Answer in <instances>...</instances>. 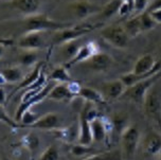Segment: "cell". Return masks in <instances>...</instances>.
<instances>
[{"label": "cell", "instance_id": "9c48e42d", "mask_svg": "<svg viewBox=\"0 0 161 160\" xmlns=\"http://www.w3.org/2000/svg\"><path fill=\"white\" fill-rule=\"evenodd\" d=\"M29 127L40 130H56L62 127V117L56 113H48L38 117V119Z\"/></svg>", "mask_w": 161, "mask_h": 160}, {"label": "cell", "instance_id": "7a4b0ae2", "mask_svg": "<svg viewBox=\"0 0 161 160\" xmlns=\"http://www.w3.org/2000/svg\"><path fill=\"white\" fill-rule=\"evenodd\" d=\"M160 79H161V70L159 72H157L156 74H154V75L136 83L133 86L127 87L125 92L123 93L122 99H125L129 102L135 103V104L142 105L146 93L148 92V90L151 89Z\"/></svg>", "mask_w": 161, "mask_h": 160}, {"label": "cell", "instance_id": "ab89813d", "mask_svg": "<svg viewBox=\"0 0 161 160\" xmlns=\"http://www.w3.org/2000/svg\"><path fill=\"white\" fill-rule=\"evenodd\" d=\"M16 160H25V159H22V158H17Z\"/></svg>", "mask_w": 161, "mask_h": 160}, {"label": "cell", "instance_id": "277c9868", "mask_svg": "<svg viewBox=\"0 0 161 160\" xmlns=\"http://www.w3.org/2000/svg\"><path fill=\"white\" fill-rule=\"evenodd\" d=\"M142 105L147 118L161 130V95L156 84L146 93Z\"/></svg>", "mask_w": 161, "mask_h": 160}, {"label": "cell", "instance_id": "9a60e30c", "mask_svg": "<svg viewBox=\"0 0 161 160\" xmlns=\"http://www.w3.org/2000/svg\"><path fill=\"white\" fill-rule=\"evenodd\" d=\"M90 130H91V136H92V141L96 143L105 141L107 137V127L106 124L101 117L92 119L90 121Z\"/></svg>", "mask_w": 161, "mask_h": 160}, {"label": "cell", "instance_id": "ffe728a7", "mask_svg": "<svg viewBox=\"0 0 161 160\" xmlns=\"http://www.w3.org/2000/svg\"><path fill=\"white\" fill-rule=\"evenodd\" d=\"M0 74L5 81V83H20L24 80L25 74L22 72V69L20 67L14 66V67L3 68L0 70Z\"/></svg>", "mask_w": 161, "mask_h": 160}, {"label": "cell", "instance_id": "1f68e13d", "mask_svg": "<svg viewBox=\"0 0 161 160\" xmlns=\"http://www.w3.org/2000/svg\"><path fill=\"white\" fill-rule=\"evenodd\" d=\"M21 142H22V144H24V146L29 151L36 150L39 143L37 137L34 136L33 134H28L27 136H25L24 138H22Z\"/></svg>", "mask_w": 161, "mask_h": 160}, {"label": "cell", "instance_id": "44dd1931", "mask_svg": "<svg viewBox=\"0 0 161 160\" xmlns=\"http://www.w3.org/2000/svg\"><path fill=\"white\" fill-rule=\"evenodd\" d=\"M50 80L56 83H62V84H70L72 83L70 74L68 72V68L66 66H58L50 74Z\"/></svg>", "mask_w": 161, "mask_h": 160}, {"label": "cell", "instance_id": "cb8c5ba5", "mask_svg": "<svg viewBox=\"0 0 161 160\" xmlns=\"http://www.w3.org/2000/svg\"><path fill=\"white\" fill-rule=\"evenodd\" d=\"M125 32L127 33L128 37H135L138 36L141 33V27H140V21H139V16L133 17V18L128 19L127 21L123 25Z\"/></svg>", "mask_w": 161, "mask_h": 160}, {"label": "cell", "instance_id": "e0dca14e", "mask_svg": "<svg viewBox=\"0 0 161 160\" xmlns=\"http://www.w3.org/2000/svg\"><path fill=\"white\" fill-rule=\"evenodd\" d=\"M42 63L36 64L35 67H34L33 69L27 74V75H25L24 80H22V81L19 83L18 86H17L15 89L13 90L12 95H14L17 90H20V89L27 90V89H29V88L32 87L33 85L37 82V80L39 79L40 74H42Z\"/></svg>", "mask_w": 161, "mask_h": 160}, {"label": "cell", "instance_id": "7c38bea8", "mask_svg": "<svg viewBox=\"0 0 161 160\" xmlns=\"http://www.w3.org/2000/svg\"><path fill=\"white\" fill-rule=\"evenodd\" d=\"M70 10L76 18L84 19L92 14L101 12L102 8L91 3L87 0H80V1H75L70 4Z\"/></svg>", "mask_w": 161, "mask_h": 160}, {"label": "cell", "instance_id": "8fae6325", "mask_svg": "<svg viewBox=\"0 0 161 160\" xmlns=\"http://www.w3.org/2000/svg\"><path fill=\"white\" fill-rule=\"evenodd\" d=\"M113 63L114 58L111 55L104 52H97L84 62V64L93 71H105L113 65Z\"/></svg>", "mask_w": 161, "mask_h": 160}, {"label": "cell", "instance_id": "6da1fadb", "mask_svg": "<svg viewBox=\"0 0 161 160\" xmlns=\"http://www.w3.org/2000/svg\"><path fill=\"white\" fill-rule=\"evenodd\" d=\"M25 25L27 32H56L70 27L64 22L49 18L46 14L38 13L31 16H25Z\"/></svg>", "mask_w": 161, "mask_h": 160}, {"label": "cell", "instance_id": "5b68a950", "mask_svg": "<svg viewBox=\"0 0 161 160\" xmlns=\"http://www.w3.org/2000/svg\"><path fill=\"white\" fill-rule=\"evenodd\" d=\"M101 25V24H85V25H75V27H68L66 29L59 30L54 32L53 36V42L54 44H65L67 41H76L80 39L83 35L90 33L91 31L97 29Z\"/></svg>", "mask_w": 161, "mask_h": 160}, {"label": "cell", "instance_id": "f35d334b", "mask_svg": "<svg viewBox=\"0 0 161 160\" xmlns=\"http://www.w3.org/2000/svg\"><path fill=\"white\" fill-rule=\"evenodd\" d=\"M3 54H4V45L3 42L0 41V58L3 56Z\"/></svg>", "mask_w": 161, "mask_h": 160}, {"label": "cell", "instance_id": "52a82bcc", "mask_svg": "<svg viewBox=\"0 0 161 160\" xmlns=\"http://www.w3.org/2000/svg\"><path fill=\"white\" fill-rule=\"evenodd\" d=\"M92 103L86 102L84 107L80 109L79 116V133H77V143L83 145L92 144V136L90 130V120L88 118V110L92 106Z\"/></svg>", "mask_w": 161, "mask_h": 160}, {"label": "cell", "instance_id": "7402d4cb", "mask_svg": "<svg viewBox=\"0 0 161 160\" xmlns=\"http://www.w3.org/2000/svg\"><path fill=\"white\" fill-rule=\"evenodd\" d=\"M80 160H122V154H121V150L114 148V150L99 152L93 155L84 157Z\"/></svg>", "mask_w": 161, "mask_h": 160}, {"label": "cell", "instance_id": "8d00e7d4", "mask_svg": "<svg viewBox=\"0 0 161 160\" xmlns=\"http://www.w3.org/2000/svg\"><path fill=\"white\" fill-rule=\"evenodd\" d=\"M7 99H8L7 93H5V91H4L3 88L0 86V105H1V106H3V105L5 104V102H7Z\"/></svg>", "mask_w": 161, "mask_h": 160}, {"label": "cell", "instance_id": "b9f144b4", "mask_svg": "<svg viewBox=\"0 0 161 160\" xmlns=\"http://www.w3.org/2000/svg\"><path fill=\"white\" fill-rule=\"evenodd\" d=\"M71 160H77V159H71Z\"/></svg>", "mask_w": 161, "mask_h": 160}, {"label": "cell", "instance_id": "74e56055", "mask_svg": "<svg viewBox=\"0 0 161 160\" xmlns=\"http://www.w3.org/2000/svg\"><path fill=\"white\" fill-rule=\"evenodd\" d=\"M161 8V0H155V1H153V3L149 5L146 11H153V10H156V8Z\"/></svg>", "mask_w": 161, "mask_h": 160}, {"label": "cell", "instance_id": "ba28073f", "mask_svg": "<svg viewBox=\"0 0 161 160\" xmlns=\"http://www.w3.org/2000/svg\"><path fill=\"white\" fill-rule=\"evenodd\" d=\"M48 32H27L17 41V46L22 50L38 51L45 47V34Z\"/></svg>", "mask_w": 161, "mask_h": 160}, {"label": "cell", "instance_id": "603a6c76", "mask_svg": "<svg viewBox=\"0 0 161 160\" xmlns=\"http://www.w3.org/2000/svg\"><path fill=\"white\" fill-rule=\"evenodd\" d=\"M83 45H80V39H76V41H67L65 44H62L60 47H62V54L65 58L71 61L74 56L76 55V53L79 52L80 48L82 47ZM67 62V63H68Z\"/></svg>", "mask_w": 161, "mask_h": 160}, {"label": "cell", "instance_id": "ac0fdd59", "mask_svg": "<svg viewBox=\"0 0 161 160\" xmlns=\"http://www.w3.org/2000/svg\"><path fill=\"white\" fill-rule=\"evenodd\" d=\"M96 50H97L96 45L92 44V42H88V44H86V45H83L82 47L80 48L79 52L76 53V55L74 56L71 61H69L65 66L67 68H70L71 66H73L75 64L86 62L90 56H92L94 53H97Z\"/></svg>", "mask_w": 161, "mask_h": 160}, {"label": "cell", "instance_id": "30bf717a", "mask_svg": "<svg viewBox=\"0 0 161 160\" xmlns=\"http://www.w3.org/2000/svg\"><path fill=\"white\" fill-rule=\"evenodd\" d=\"M125 84L121 79L114 80V81H109L103 83L102 90L101 93L103 95L105 100H117L122 98L123 93L126 90Z\"/></svg>", "mask_w": 161, "mask_h": 160}, {"label": "cell", "instance_id": "60d3db41", "mask_svg": "<svg viewBox=\"0 0 161 160\" xmlns=\"http://www.w3.org/2000/svg\"><path fill=\"white\" fill-rule=\"evenodd\" d=\"M159 160H161V153L159 154Z\"/></svg>", "mask_w": 161, "mask_h": 160}, {"label": "cell", "instance_id": "5bb4252c", "mask_svg": "<svg viewBox=\"0 0 161 160\" xmlns=\"http://www.w3.org/2000/svg\"><path fill=\"white\" fill-rule=\"evenodd\" d=\"M75 98V95L70 89L69 84H62V83H56L53 85L52 89L50 90L47 99L52 100V101H68Z\"/></svg>", "mask_w": 161, "mask_h": 160}, {"label": "cell", "instance_id": "f1b7e54d", "mask_svg": "<svg viewBox=\"0 0 161 160\" xmlns=\"http://www.w3.org/2000/svg\"><path fill=\"white\" fill-rule=\"evenodd\" d=\"M91 152H94V150L91 147V145H83L76 143L73 144L72 147H71V153L75 157H87L93 155V154H91Z\"/></svg>", "mask_w": 161, "mask_h": 160}, {"label": "cell", "instance_id": "d6a6232c", "mask_svg": "<svg viewBox=\"0 0 161 160\" xmlns=\"http://www.w3.org/2000/svg\"><path fill=\"white\" fill-rule=\"evenodd\" d=\"M37 119H38V117L36 116V113H34L32 110L29 109L22 115L21 119H20V121H19V124H20V126L29 127L31 124H33Z\"/></svg>", "mask_w": 161, "mask_h": 160}, {"label": "cell", "instance_id": "2e32d148", "mask_svg": "<svg viewBox=\"0 0 161 160\" xmlns=\"http://www.w3.org/2000/svg\"><path fill=\"white\" fill-rule=\"evenodd\" d=\"M42 0H12L13 7L24 13L25 16H31L38 13Z\"/></svg>", "mask_w": 161, "mask_h": 160}, {"label": "cell", "instance_id": "8992f818", "mask_svg": "<svg viewBox=\"0 0 161 160\" xmlns=\"http://www.w3.org/2000/svg\"><path fill=\"white\" fill-rule=\"evenodd\" d=\"M101 37L107 44L116 48H120V49H123L127 46L129 38L123 25H113L104 28L101 31Z\"/></svg>", "mask_w": 161, "mask_h": 160}, {"label": "cell", "instance_id": "d6986e66", "mask_svg": "<svg viewBox=\"0 0 161 160\" xmlns=\"http://www.w3.org/2000/svg\"><path fill=\"white\" fill-rule=\"evenodd\" d=\"M77 98H80L92 104H102L105 102V99L101 91H97L91 87H80L77 92Z\"/></svg>", "mask_w": 161, "mask_h": 160}, {"label": "cell", "instance_id": "f546056e", "mask_svg": "<svg viewBox=\"0 0 161 160\" xmlns=\"http://www.w3.org/2000/svg\"><path fill=\"white\" fill-rule=\"evenodd\" d=\"M37 160H60L58 147L56 145H50L44 151Z\"/></svg>", "mask_w": 161, "mask_h": 160}, {"label": "cell", "instance_id": "d4e9b609", "mask_svg": "<svg viewBox=\"0 0 161 160\" xmlns=\"http://www.w3.org/2000/svg\"><path fill=\"white\" fill-rule=\"evenodd\" d=\"M138 16H139L141 32H147V31H151L158 25L147 11H144V12L140 13Z\"/></svg>", "mask_w": 161, "mask_h": 160}, {"label": "cell", "instance_id": "4dcf8cb0", "mask_svg": "<svg viewBox=\"0 0 161 160\" xmlns=\"http://www.w3.org/2000/svg\"><path fill=\"white\" fill-rule=\"evenodd\" d=\"M0 122L7 124L8 126L12 127V128H14V130L20 127V124L16 121L15 119H12L10 116L8 115L7 111L4 110L3 106H1V105H0Z\"/></svg>", "mask_w": 161, "mask_h": 160}, {"label": "cell", "instance_id": "484cf974", "mask_svg": "<svg viewBox=\"0 0 161 160\" xmlns=\"http://www.w3.org/2000/svg\"><path fill=\"white\" fill-rule=\"evenodd\" d=\"M122 4V0H111L102 8V15L104 18H110L116 14H119L120 7Z\"/></svg>", "mask_w": 161, "mask_h": 160}, {"label": "cell", "instance_id": "4316f807", "mask_svg": "<svg viewBox=\"0 0 161 160\" xmlns=\"http://www.w3.org/2000/svg\"><path fill=\"white\" fill-rule=\"evenodd\" d=\"M38 58L37 51L33 50H24V52L19 54V63L20 65L29 67V66L35 65Z\"/></svg>", "mask_w": 161, "mask_h": 160}, {"label": "cell", "instance_id": "d590c367", "mask_svg": "<svg viewBox=\"0 0 161 160\" xmlns=\"http://www.w3.org/2000/svg\"><path fill=\"white\" fill-rule=\"evenodd\" d=\"M130 11H133V8H131L130 5H128L127 3L122 2V4H121V7H120V10H119V15L125 16V15H127Z\"/></svg>", "mask_w": 161, "mask_h": 160}, {"label": "cell", "instance_id": "836d02e7", "mask_svg": "<svg viewBox=\"0 0 161 160\" xmlns=\"http://www.w3.org/2000/svg\"><path fill=\"white\" fill-rule=\"evenodd\" d=\"M148 0H134V10L138 13H142L147 10Z\"/></svg>", "mask_w": 161, "mask_h": 160}, {"label": "cell", "instance_id": "3957f363", "mask_svg": "<svg viewBox=\"0 0 161 160\" xmlns=\"http://www.w3.org/2000/svg\"><path fill=\"white\" fill-rule=\"evenodd\" d=\"M140 142V131L135 125H127L121 131L122 160H133Z\"/></svg>", "mask_w": 161, "mask_h": 160}, {"label": "cell", "instance_id": "4fadbf2b", "mask_svg": "<svg viewBox=\"0 0 161 160\" xmlns=\"http://www.w3.org/2000/svg\"><path fill=\"white\" fill-rule=\"evenodd\" d=\"M143 150L147 155L156 156L161 153V133L151 130L145 134Z\"/></svg>", "mask_w": 161, "mask_h": 160}, {"label": "cell", "instance_id": "83f0119b", "mask_svg": "<svg viewBox=\"0 0 161 160\" xmlns=\"http://www.w3.org/2000/svg\"><path fill=\"white\" fill-rule=\"evenodd\" d=\"M54 133L58 134L57 137L58 139H60L64 142H72L74 139H76V131L73 130L72 126L68 127V128H58V130H54Z\"/></svg>", "mask_w": 161, "mask_h": 160}, {"label": "cell", "instance_id": "e575fe53", "mask_svg": "<svg viewBox=\"0 0 161 160\" xmlns=\"http://www.w3.org/2000/svg\"><path fill=\"white\" fill-rule=\"evenodd\" d=\"M147 12L151 14V16L153 17V19L157 24H161V8L153 11H147Z\"/></svg>", "mask_w": 161, "mask_h": 160}]
</instances>
